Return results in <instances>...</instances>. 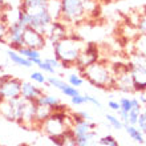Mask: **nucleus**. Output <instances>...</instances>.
<instances>
[{
    "label": "nucleus",
    "mask_w": 146,
    "mask_h": 146,
    "mask_svg": "<svg viewBox=\"0 0 146 146\" xmlns=\"http://www.w3.org/2000/svg\"><path fill=\"white\" fill-rule=\"evenodd\" d=\"M52 45H53L54 57L62 64V68H69L76 64L77 58L85 48L86 42L76 33H69Z\"/></svg>",
    "instance_id": "obj_1"
},
{
    "label": "nucleus",
    "mask_w": 146,
    "mask_h": 146,
    "mask_svg": "<svg viewBox=\"0 0 146 146\" xmlns=\"http://www.w3.org/2000/svg\"><path fill=\"white\" fill-rule=\"evenodd\" d=\"M81 74L84 78L88 81L89 84H92L96 88L106 89L114 86V70L113 66H109L102 61H94L93 64L88 65L85 68Z\"/></svg>",
    "instance_id": "obj_2"
},
{
    "label": "nucleus",
    "mask_w": 146,
    "mask_h": 146,
    "mask_svg": "<svg viewBox=\"0 0 146 146\" xmlns=\"http://www.w3.org/2000/svg\"><path fill=\"white\" fill-rule=\"evenodd\" d=\"M72 125V115L66 114V110H53V113L45 121H42L38 127L48 137H60L66 130H69Z\"/></svg>",
    "instance_id": "obj_3"
},
{
    "label": "nucleus",
    "mask_w": 146,
    "mask_h": 146,
    "mask_svg": "<svg viewBox=\"0 0 146 146\" xmlns=\"http://www.w3.org/2000/svg\"><path fill=\"white\" fill-rule=\"evenodd\" d=\"M61 1V21L66 25H77L88 19L82 0H60Z\"/></svg>",
    "instance_id": "obj_4"
},
{
    "label": "nucleus",
    "mask_w": 146,
    "mask_h": 146,
    "mask_svg": "<svg viewBox=\"0 0 146 146\" xmlns=\"http://www.w3.org/2000/svg\"><path fill=\"white\" fill-rule=\"evenodd\" d=\"M129 72L134 82L135 92H145L146 90V58L141 54L133 53L129 58Z\"/></svg>",
    "instance_id": "obj_5"
},
{
    "label": "nucleus",
    "mask_w": 146,
    "mask_h": 146,
    "mask_svg": "<svg viewBox=\"0 0 146 146\" xmlns=\"http://www.w3.org/2000/svg\"><path fill=\"white\" fill-rule=\"evenodd\" d=\"M25 28L27 27L20 23L19 20H13L12 23H9L7 38H5V44L8 45V48L17 50L20 46H23L21 41H23V33Z\"/></svg>",
    "instance_id": "obj_6"
},
{
    "label": "nucleus",
    "mask_w": 146,
    "mask_h": 146,
    "mask_svg": "<svg viewBox=\"0 0 146 146\" xmlns=\"http://www.w3.org/2000/svg\"><path fill=\"white\" fill-rule=\"evenodd\" d=\"M23 46H27V48H32V49H37L41 50L46 46V38L45 36L40 33L38 31L33 29L31 27H27L24 29L23 33Z\"/></svg>",
    "instance_id": "obj_7"
},
{
    "label": "nucleus",
    "mask_w": 146,
    "mask_h": 146,
    "mask_svg": "<svg viewBox=\"0 0 146 146\" xmlns=\"http://www.w3.org/2000/svg\"><path fill=\"white\" fill-rule=\"evenodd\" d=\"M97 60H98V48H97V45L94 42H88V44L85 45V48L82 49V52L80 53L74 66H76L77 69H78V72L81 73L86 66L93 64V62L97 61Z\"/></svg>",
    "instance_id": "obj_8"
},
{
    "label": "nucleus",
    "mask_w": 146,
    "mask_h": 146,
    "mask_svg": "<svg viewBox=\"0 0 146 146\" xmlns=\"http://www.w3.org/2000/svg\"><path fill=\"white\" fill-rule=\"evenodd\" d=\"M69 28H70L69 25H66L65 23H62L61 20H60V21H52L44 36H45L48 42L54 44V42H57L58 40H61V38H64L65 36L69 35L70 33Z\"/></svg>",
    "instance_id": "obj_9"
},
{
    "label": "nucleus",
    "mask_w": 146,
    "mask_h": 146,
    "mask_svg": "<svg viewBox=\"0 0 146 146\" xmlns=\"http://www.w3.org/2000/svg\"><path fill=\"white\" fill-rule=\"evenodd\" d=\"M50 23H52V19L49 17L48 12L44 9V11H40L37 13L31 15V20H29V25L28 27L33 28L40 33L45 35V32L48 29V27L50 25Z\"/></svg>",
    "instance_id": "obj_10"
},
{
    "label": "nucleus",
    "mask_w": 146,
    "mask_h": 146,
    "mask_svg": "<svg viewBox=\"0 0 146 146\" xmlns=\"http://www.w3.org/2000/svg\"><path fill=\"white\" fill-rule=\"evenodd\" d=\"M36 109H37V104H36V101L24 100L23 115H21V122H20L21 126H25V127L36 126V119H35Z\"/></svg>",
    "instance_id": "obj_11"
},
{
    "label": "nucleus",
    "mask_w": 146,
    "mask_h": 146,
    "mask_svg": "<svg viewBox=\"0 0 146 146\" xmlns=\"http://www.w3.org/2000/svg\"><path fill=\"white\" fill-rule=\"evenodd\" d=\"M42 93H44V90L41 88L36 86L33 82L21 81V92H20V97L21 98L29 100V101H36Z\"/></svg>",
    "instance_id": "obj_12"
},
{
    "label": "nucleus",
    "mask_w": 146,
    "mask_h": 146,
    "mask_svg": "<svg viewBox=\"0 0 146 146\" xmlns=\"http://www.w3.org/2000/svg\"><path fill=\"white\" fill-rule=\"evenodd\" d=\"M16 100H0V115L7 121L16 122Z\"/></svg>",
    "instance_id": "obj_13"
},
{
    "label": "nucleus",
    "mask_w": 146,
    "mask_h": 146,
    "mask_svg": "<svg viewBox=\"0 0 146 146\" xmlns=\"http://www.w3.org/2000/svg\"><path fill=\"white\" fill-rule=\"evenodd\" d=\"M46 7V0H20V9L28 12L29 15L44 11Z\"/></svg>",
    "instance_id": "obj_14"
},
{
    "label": "nucleus",
    "mask_w": 146,
    "mask_h": 146,
    "mask_svg": "<svg viewBox=\"0 0 146 146\" xmlns=\"http://www.w3.org/2000/svg\"><path fill=\"white\" fill-rule=\"evenodd\" d=\"M7 57L8 60L13 64V65L16 66H23V68H31L33 64H32L28 58H25L24 56H21V54L17 52L16 49H11V48H8L7 49Z\"/></svg>",
    "instance_id": "obj_15"
},
{
    "label": "nucleus",
    "mask_w": 146,
    "mask_h": 146,
    "mask_svg": "<svg viewBox=\"0 0 146 146\" xmlns=\"http://www.w3.org/2000/svg\"><path fill=\"white\" fill-rule=\"evenodd\" d=\"M45 11L48 12L52 21L61 20V1L60 0H46Z\"/></svg>",
    "instance_id": "obj_16"
},
{
    "label": "nucleus",
    "mask_w": 146,
    "mask_h": 146,
    "mask_svg": "<svg viewBox=\"0 0 146 146\" xmlns=\"http://www.w3.org/2000/svg\"><path fill=\"white\" fill-rule=\"evenodd\" d=\"M17 52H19L21 56H24L25 58H28L33 65H38L42 60L41 50L32 49V48H27V46H20L19 49H17Z\"/></svg>",
    "instance_id": "obj_17"
},
{
    "label": "nucleus",
    "mask_w": 146,
    "mask_h": 146,
    "mask_svg": "<svg viewBox=\"0 0 146 146\" xmlns=\"http://www.w3.org/2000/svg\"><path fill=\"white\" fill-rule=\"evenodd\" d=\"M36 104L44 105V106L52 108L54 110L56 106H58V105L61 104V101H60V98H58L57 96H54V94H45V93H42L41 96L36 100Z\"/></svg>",
    "instance_id": "obj_18"
},
{
    "label": "nucleus",
    "mask_w": 146,
    "mask_h": 146,
    "mask_svg": "<svg viewBox=\"0 0 146 146\" xmlns=\"http://www.w3.org/2000/svg\"><path fill=\"white\" fill-rule=\"evenodd\" d=\"M97 143V131L93 130L88 131L86 134L76 137V145L77 146H93Z\"/></svg>",
    "instance_id": "obj_19"
},
{
    "label": "nucleus",
    "mask_w": 146,
    "mask_h": 146,
    "mask_svg": "<svg viewBox=\"0 0 146 146\" xmlns=\"http://www.w3.org/2000/svg\"><path fill=\"white\" fill-rule=\"evenodd\" d=\"M123 129L126 130V133L129 134L131 139H134L135 142L138 143H145V138H143V133L139 130L138 127L135 126V125H129V123H125L123 125Z\"/></svg>",
    "instance_id": "obj_20"
},
{
    "label": "nucleus",
    "mask_w": 146,
    "mask_h": 146,
    "mask_svg": "<svg viewBox=\"0 0 146 146\" xmlns=\"http://www.w3.org/2000/svg\"><path fill=\"white\" fill-rule=\"evenodd\" d=\"M133 52L146 58V35H138L133 41Z\"/></svg>",
    "instance_id": "obj_21"
},
{
    "label": "nucleus",
    "mask_w": 146,
    "mask_h": 146,
    "mask_svg": "<svg viewBox=\"0 0 146 146\" xmlns=\"http://www.w3.org/2000/svg\"><path fill=\"white\" fill-rule=\"evenodd\" d=\"M53 113V109L48 108V106H44V105H37V109H36V126H38L42 121H45L50 114Z\"/></svg>",
    "instance_id": "obj_22"
},
{
    "label": "nucleus",
    "mask_w": 146,
    "mask_h": 146,
    "mask_svg": "<svg viewBox=\"0 0 146 146\" xmlns=\"http://www.w3.org/2000/svg\"><path fill=\"white\" fill-rule=\"evenodd\" d=\"M8 27H9V21L4 16V11H1L0 12V44H5Z\"/></svg>",
    "instance_id": "obj_23"
},
{
    "label": "nucleus",
    "mask_w": 146,
    "mask_h": 146,
    "mask_svg": "<svg viewBox=\"0 0 146 146\" xmlns=\"http://www.w3.org/2000/svg\"><path fill=\"white\" fill-rule=\"evenodd\" d=\"M135 25H137V31L139 35H146V7L145 11L138 12L137 20H135Z\"/></svg>",
    "instance_id": "obj_24"
},
{
    "label": "nucleus",
    "mask_w": 146,
    "mask_h": 146,
    "mask_svg": "<svg viewBox=\"0 0 146 146\" xmlns=\"http://www.w3.org/2000/svg\"><path fill=\"white\" fill-rule=\"evenodd\" d=\"M58 146H77L76 145V137L72 133V130H66L64 134L61 135V139H60V143Z\"/></svg>",
    "instance_id": "obj_25"
},
{
    "label": "nucleus",
    "mask_w": 146,
    "mask_h": 146,
    "mask_svg": "<svg viewBox=\"0 0 146 146\" xmlns=\"http://www.w3.org/2000/svg\"><path fill=\"white\" fill-rule=\"evenodd\" d=\"M46 84L49 85V86H53V88L58 89V90H61V89L64 88L68 82H65L61 77H58V76H56V74H53V76H50V77H48V78H46Z\"/></svg>",
    "instance_id": "obj_26"
},
{
    "label": "nucleus",
    "mask_w": 146,
    "mask_h": 146,
    "mask_svg": "<svg viewBox=\"0 0 146 146\" xmlns=\"http://www.w3.org/2000/svg\"><path fill=\"white\" fill-rule=\"evenodd\" d=\"M66 81H68L69 85H72L74 88H78V86H81L85 82V78L81 77V74H78V73H70L66 77Z\"/></svg>",
    "instance_id": "obj_27"
},
{
    "label": "nucleus",
    "mask_w": 146,
    "mask_h": 146,
    "mask_svg": "<svg viewBox=\"0 0 146 146\" xmlns=\"http://www.w3.org/2000/svg\"><path fill=\"white\" fill-rule=\"evenodd\" d=\"M106 121H108L109 125H110L114 130H121V129H123V122L118 118V117H115V115L106 114Z\"/></svg>",
    "instance_id": "obj_28"
},
{
    "label": "nucleus",
    "mask_w": 146,
    "mask_h": 146,
    "mask_svg": "<svg viewBox=\"0 0 146 146\" xmlns=\"http://www.w3.org/2000/svg\"><path fill=\"white\" fill-rule=\"evenodd\" d=\"M142 111V108H131L129 111V118H127V123L129 125H135L137 126V121H138V115Z\"/></svg>",
    "instance_id": "obj_29"
},
{
    "label": "nucleus",
    "mask_w": 146,
    "mask_h": 146,
    "mask_svg": "<svg viewBox=\"0 0 146 146\" xmlns=\"http://www.w3.org/2000/svg\"><path fill=\"white\" fill-rule=\"evenodd\" d=\"M37 66H38V68H40V69H41L44 73H48V74H52V76H53V74H56V72H57V70L54 69L53 66L50 65L49 62L46 61V58H42L41 62H40Z\"/></svg>",
    "instance_id": "obj_30"
},
{
    "label": "nucleus",
    "mask_w": 146,
    "mask_h": 146,
    "mask_svg": "<svg viewBox=\"0 0 146 146\" xmlns=\"http://www.w3.org/2000/svg\"><path fill=\"white\" fill-rule=\"evenodd\" d=\"M29 77H31V80L33 81V82H36V84H38V85L46 84V76H44V73L42 72H38V70L32 72Z\"/></svg>",
    "instance_id": "obj_31"
},
{
    "label": "nucleus",
    "mask_w": 146,
    "mask_h": 146,
    "mask_svg": "<svg viewBox=\"0 0 146 146\" xmlns=\"http://www.w3.org/2000/svg\"><path fill=\"white\" fill-rule=\"evenodd\" d=\"M61 93L64 94V96H66V97H74V96H77V94H80V90L77 88H74V86H72V85H69V84H66L64 88L61 89Z\"/></svg>",
    "instance_id": "obj_32"
},
{
    "label": "nucleus",
    "mask_w": 146,
    "mask_h": 146,
    "mask_svg": "<svg viewBox=\"0 0 146 146\" xmlns=\"http://www.w3.org/2000/svg\"><path fill=\"white\" fill-rule=\"evenodd\" d=\"M98 143H100V145H104V146L118 145V143H117V139H115L113 135H105V137H101V138L98 139Z\"/></svg>",
    "instance_id": "obj_33"
},
{
    "label": "nucleus",
    "mask_w": 146,
    "mask_h": 146,
    "mask_svg": "<svg viewBox=\"0 0 146 146\" xmlns=\"http://www.w3.org/2000/svg\"><path fill=\"white\" fill-rule=\"evenodd\" d=\"M131 100L130 98H127V97H122L121 100H119V109L121 110H125V111H129L131 110Z\"/></svg>",
    "instance_id": "obj_34"
},
{
    "label": "nucleus",
    "mask_w": 146,
    "mask_h": 146,
    "mask_svg": "<svg viewBox=\"0 0 146 146\" xmlns=\"http://www.w3.org/2000/svg\"><path fill=\"white\" fill-rule=\"evenodd\" d=\"M137 127L142 131L143 134L146 133V115L143 114V111H141L138 115V121H137Z\"/></svg>",
    "instance_id": "obj_35"
},
{
    "label": "nucleus",
    "mask_w": 146,
    "mask_h": 146,
    "mask_svg": "<svg viewBox=\"0 0 146 146\" xmlns=\"http://www.w3.org/2000/svg\"><path fill=\"white\" fill-rule=\"evenodd\" d=\"M85 100H86V102H90V104L94 105V106H97L98 109H102V105H101V102L97 100L96 97L90 96V94H85Z\"/></svg>",
    "instance_id": "obj_36"
},
{
    "label": "nucleus",
    "mask_w": 146,
    "mask_h": 146,
    "mask_svg": "<svg viewBox=\"0 0 146 146\" xmlns=\"http://www.w3.org/2000/svg\"><path fill=\"white\" fill-rule=\"evenodd\" d=\"M72 104L73 105H82V104H86V100H85V96L82 94H77V96L72 97Z\"/></svg>",
    "instance_id": "obj_37"
},
{
    "label": "nucleus",
    "mask_w": 146,
    "mask_h": 146,
    "mask_svg": "<svg viewBox=\"0 0 146 146\" xmlns=\"http://www.w3.org/2000/svg\"><path fill=\"white\" fill-rule=\"evenodd\" d=\"M46 61L49 62L50 65L53 66V68H54L56 70L60 69V68H62V64H61L60 61H58V60H57L56 57H48V58H46Z\"/></svg>",
    "instance_id": "obj_38"
},
{
    "label": "nucleus",
    "mask_w": 146,
    "mask_h": 146,
    "mask_svg": "<svg viewBox=\"0 0 146 146\" xmlns=\"http://www.w3.org/2000/svg\"><path fill=\"white\" fill-rule=\"evenodd\" d=\"M108 106L113 111H118L119 110V102H118V101H113V100L109 101V102H108Z\"/></svg>",
    "instance_id": "obj_39"
},
{
    "label": "nucleus",
    "mask_w": 146,
    "mask_h": 146,
    "mask_svg": "<svg viewBox=\"0 0 146 146\" xmlns=\"http://www.w3.org/2000/svg\"><path fill=\"white\" fill-rule=\"evenodd\" d=\"M78 114H80V117L81 118H84V119H86V121H92V115L89 114V113H86V111H80V113H78Z\"/></svg>",
    "instance_id": "obj_40"
},
{
    "label": "nucleus",
    "mask_w": 146,
    "mask_h": 146,
    "mask_svg": "<svg viewBox=\"0 0 146 146\" xmlns=\"http://www.w3.org/2000/svg\"><path fill=\"white\" fill-rule=\"evenodd\" d=\"M5 5H7V1H5V0H0V12L4 11Z\"/></svg>",
    "instance_id": "obj_41"
},
{
    "label": "nucleus",
    "mask_w": 146,
    "mask_h": 146,
    "mask_svg": "<svg viewBox=\"0 0 146 146\" xmlns=\"http://www.w3.org/2000/svg\"><path fill=\"white\" fill-rule=\"evenodd\" d=\"M108 1H117V0H108Z\"/></svg>",
    "instance_id": "obj_42"
},
{
    "label": "nucleus",
    "mask_w": 146,
    "mask_h": 146,
    "mask_svg": "<svg viewBox=\"0 0 146 146\" xmlns=\"http://www.w3.org/2000/svg\"><path fill=\"white\" fill-rule=\"evenodd\" d=\"M143 114H145V115H146V110H145V111H143Z\"/></svg>",
    "instance_id": "obj_43"
},
{
    "label": "nucleus",
    "mask_w": 146,
    "mask_h": 146,
    "mask_svg": "<svg viewBox=\"0 0 146 146\" xmlns=\"http://www.w3.org/2000/svg\"><path fill=\"white\" fill-rule=\"evenodd\" d=\"M21 146H28V145H21Z\"/></svg>",
    "instance_id": "obj_44"
},
{
    "label": "nucleus",
    "mask_w": 146,
    "mask_h": 146,
    "mask_svg": "<svg viewBox=\"0 0 146 146\" xmlns=\"http://www.w3.org/2000/svg\"><path fill=\"white\" fill-rule=\"evenodd\" d=\"M115 146H118V145H115Z\"/></svg>",
    "instance_id": "obj_45"
}]
</instances>
